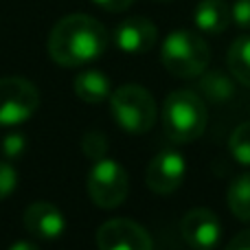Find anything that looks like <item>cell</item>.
Returning a JSON list of instances; mask_svg holds the SVG:
<instances>
[{
	"mask_svg": "<svg viewBox=\"0 0 250 250\" xmlns=\"http://www.w3.org/2000/svg\"><path fill=\"white\" fill-rule=\"evenodd\" d=\"M108 48V31L86 13L66 16L51 29L48 55L55 64L73 68L99 60Z\"/></svg>",
	"mask_w": 250,
	"mask_h": 250,
	"instance_id": "cell-1",
	"label": "cell"
},
{
	"mask_svg": "<svg viewBox=\"0 0 250 250\" xmlns=\"http://www.w3.org/2000/svg\"><path fill=\"white\" fill-rule=\"evenodd\" d=\"M208 112L202 97L193 90H173L163 104V127L169 141L191 143L207 129Z\"/></svg>",
	"mask_w": 250,
	"mask_h": 250,
	"instance_id": "cell-2",
	"label": "cell"
},
{
	"mask_svg": "<svg viewBox=\"0 0 250 250\" xmlns=\"http://www.w3.org/2000/svg\"><path fill=\"white\" fill-rule=\"evenodd\" d=\"M160 62L173 77L191 79L200 77L208 68L211 51L198 33L180 29L165 38L163 48H160Z\"/></svg>",
	"mask_w": 250,
	"mask_h": 250,
	"instance_id": "cell-3",
	"label": "cell"
},
{
	"mask_svg": "<svg viewBox=\"0 0 250 250\" xmlns=\"http://www.w3.org/2000/svg\"><path fill=\"white\" fill-rule=\"evenodd\" d=\"M114 121L127 134H145L154 127L158 108L149 90L143 86H121L110 95Z\"/></svg>",
	"mask_w": 250,
	"mask_h": 250,
	"instance_id": "cell-4",
	"label": "cell"
},
{
	"mask_svg": "<svg viewBox=\"0 0 250 250\" xmlns=\"http://www.w3.org/2000/svg\"><path fill=\"white\" fill-rule=\"evenodd\" d=\"M129 191L127 171L110 158L95 160L88 171V195L99 208H117L123 204Z\"/></svg>",
	"mask_w": 250,
	"mask_h": 250,
	"instance_id": "cell-5",
	"label": "cell"
},
{
	"mask_svg": "<svg viewBox=\"0 0 250 250\" xmlns=\"http://www.w3.org/2000/svg\"><path fill=\"white\" fill-rule=\"evenodd\" d=\"M40 108V92L24 77L0 79V125H20Z\"/></svg>",
	"mask_w": 250,
	"mask_h": 250,
	"instance_id": "cell-6",
	"label": "cell"
},
{
	"mask_svg": "<svg viewBox=\"0 0 250 250\" xmlns=\"http://www.w3.org/2000/svg\"><path fill=\"white\" fill-rule=\"evenodd\" d=\"M99 250H154L151 237L138 222L127 217H114L97 230Z\"/></svg>",
	"mask_w": 250,
	"mask_h": 250,
	"instance_id": "cell-7",
	"label": "cell"
},
{
	"mask_svg": "<svg viewBox=\"0 0 250 250\" xmlns=\"http://www.w3.org/2000/svg\"><path fill=\"white\" fill-rule=\"evenodd\" d=\"M187 173V163L182 154L173 149H165L151 158L145 171V182L154 193L158 195H169L173 191L180 189L182 180Z\"/></svg>",
	"mask_w": 250,
	"mask_h": 250,
	"instance_id": "cell-8",
	"label": "cell"
},
{
	"mask_svg": "<svg viewBox=\"0 0 250 250\" xmlns=\"http://www.w3.org/2000/svg\"><path fill=\"white\" fill-rule=\"evenodd\" d=\"M180 235L193 250H215L222 239L220 217L208 208H191L180 222Z\"/></svg>",
	"mask_w": 250,
	"mask_h": 250,
	"instance_id": "cell-9",
	"label": "cell"
},
{
	"mask_svg": "<svg viewBox=\"0 0 250 250\" xmlns=\"http://www.w3.org/2000/svg\"><path fill=\"white\" fill-rule=\"evenodd\" d=\"M24 229L29 230V235L44 242H53V239H60L66 230V220L62 215V211L51 202H33L26 207L24 211Z\"/></svg>",
	"mask_w": 250,
	"mask_h": 250,
	"instance_id": "cell-10",
	"label": "cell"
},
{
	"mask_svg": "<svg viewBox=\"0 0 250 250\" xmlns=\"http://www.w3.org/2000/svg\"><path fill=\"white\" fill-rule=\"evenodd\" d=\"M156 40H158V31H156L154 22L141 16L125 18L114 31V44L123 53H132V55L151 51Z\"/></svg>",
	"mask_w": 250,
	"mask_h": 250,
	"instance_id": "cell-11",
	"label": "cell"
},
{
	"mask_svg": "<svg viewBox=\"0 0 250 250\" xmlns=\"http://www.w3.org/2000/svg\"><path fill=\"white\" fill-rule=\"evenodd\" d=\"M230 20V7L224 0H200L198 7L193 11V22L200 31L204 33H222V31L229 29Z\"/></svg>",
	"mask_w": 250,
	"mask_h": 250,
	"instance_id": "cell-12",
	"label": "cell"
},
{
	"mask_svg": "<svg viewBox=\"0 0 250 250\" xmlns=\"http://www.w3.org/2000/svg\"><path fill=\"white\" fill-rule=\"evenodd\" d=\"M75 95L86 104H104L112 92H110V77L101 70H86L77 75L73 83Z\"/></svg>",
	"mask_w": 250,
	"mask_h": 250,
	"instance_id": "cell-13",
	"label": "cell"
},
{
	"mask_svg": "<svg viewBox=\"0 0 250 250\" xmlns=\"http://www.w3.org/2000/svg\"><path fill=\"white\" fill-rule=\"evenodd\" d=\"M226 62H229L230 75L242 86L250 88V35H242L230 44Z\"/></svg>",
	"mask_w": 250,
	"mask_h": 250,
	"instance_id": "cell-14",
	"label": "cell"
},
{
	"mask_svg": "<svg viewBox=\"0 0 250 250\" xmlns=\"http://www.w3.org/2000/svg\"><path fill=\"white\" fill-rule=\"evenodd\" d=\"M229 208L237 220L250 222V173H242L237 176L229 187Z\"/></svg>",
	"mask_w": 250,
	"mask_h": 250,
	"instance_id": "cell-15",
	"label": "cell"
},
{
	"mask_svg": "<svg viewBox=\"0 0 250 250\" xmlns=\"http://www.w3.org/2000/svg\"><path fill=\"white\" fill-rule=\"evenodd\" d=\"M200 95L207 97L213 104H222L235 95V86L230 77H226L220 70H213V73L202 75V79H200Z\"/></svg>",
	"mask_w": 250,
	"mask_h": 250,
	"instance_id": "cell-16",
	"label": "cell"
},
{
	"mask_svg": "<svg viewBox=\"0 0 250 250\" xmlns=\"http://www.w3.org/2000/svg\"><path fill=\"white\" fill-rule=\"evenodd\" d=\"M230 154L244 167H250V121L242 123L239 127H235V132L230 134Z\"/></svg>",
	"mask_w": 250,
	"mask_h": 250,
	"instance_id": "cell-17",
	"label": "cell"
},
{
	"mask_svg": "<svg viewBox=\"0 0 250 250\" xmlns=\"http://www.w3.org/2000/svg\"><path fill=\"white\" fill-rule=\"evenodd\" d=\"M82 149L88 158L92 160H101L105 158V149H108V138L99 132V129H92V132H86L82 141Z\"/></svg>",
	"mask_w": 250,
	"mask_h": 250,
	"instance_id": "cell-18",
	"label": "cell"
},
{
	"mask_svg": "<svg viewBox=\"0 0 250 250\" xmlns=\"http://www.w3.org/2000/svg\"><path fill=\"white\" fill-rule=\"evenodd\" d=\"M26 149V138L20 132H11L7 136H2L0 141V151H2L7 158H20Z\"/></svg>",
	"mask_w": 250,
	"mask_h": 250,
	"instance_id": "cell-19",
	"label": "cell"
},
{
	"mask_svg": "<svg viewBox=\"0 0 250 250\" xmlns=\"http://www.w3.org/2000/svg\"><path fill=\"white\" fill-rule=\"evenodd\" d=\"M18 185V173L9 163H0V200H4Z\"/></svg>",
	"mask_w": 250,
	"mask_h": 250,
	"instance_id": "cell-20",
	"label": "cell"
},
{
	"mask_svg": "<svg viewBox=\"0 0 250 250\" xmlns=\"http://www.w3.org/2000/svg\"><path fill=\"white\" fill-rule=\"evenodd\" d=\"M230 16L239 29H250V0H235V4L230 7Z\"/></svg>",
	"mask_w": 250,
	"mask_h": 250,
	"instance_id": "cell-21",
	"label": "cell"
},
{
	"mask_svg": "<svg viewBox=\"0 0 250 250\" xmlns=\"http://www.w3.org/2000/svg\"><path fill=\"white\" fill-rule=\"evenodd\" d=\"M97 7L105 9V11H112V13H119V11H125L134 0H92Z\"/></svg>",
	"mask_w": 250,
	"mask_h": 250,
	"instance_id": "cell-22",
	"label": "cell"
},
{
	"mask_svg": "<svg viewBox=\"0 0 250 250\" xmlns=\"http://www.w3.org/2000/svg\"><path fill=\"white\" fill-rule=\"evenodd\" d=\"M226 250H250V229L235 235V237L230 239V244L226 246Z\"/></svg>",
	"mask_w": 250,
	"mask_h": 250,
	"instance_id": "cell-23",
	"label": "cell"
},
{
	"mask_svg": "<svg viewBox=\"0 0 250 250\" xmlns=\"http://www.w3.org/2000/svg\"><path fill=\"white\" fill-rule=\"evenodd\" d=\"M9 250H40L35 244H31V242H16Z\"/></svg>",
	"mask_w": 250,
	"mask_h": 250,
	"instance_id": "cell-24",
	"label": "cell"
}]
</instances>
